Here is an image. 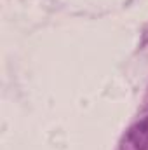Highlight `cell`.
I'll return each mask as SVG.
<instances>
[{"label": "cell", "mask_w": 148, "mask_h": 150, "mask_svg": "<svg viewBox=\"0 0 148 150\" xmlns=\"http://www.w3.org/2000/svg\"><path fill=\"white\" fill-rule=\"evenodd\" d=\"M120 150H148V117L129 127L120 143Z\"/></svg>", "instance_id": "6da1fadb"}]
</instances>
